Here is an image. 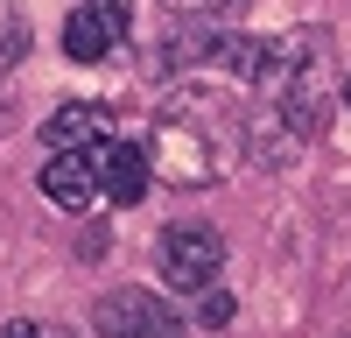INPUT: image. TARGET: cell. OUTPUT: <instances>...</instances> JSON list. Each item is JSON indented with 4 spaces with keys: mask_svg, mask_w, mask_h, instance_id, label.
<instances>
[{
    "mask_svg": "<svg viewBox=\"0 0 351 338\" xmlns=\"http://www.w3.org/2000/svg\"><path fill=\"white\" fill-rule=\"evenodd\" d=\"M225 134H232V113L211 92H183V99H169L155 148H162L176 183H211L218 162H225Z\"/></svg>",
    "mask_w": 351,
    "mask_h": 338,
    "instance_id": "obj_1",
    "label": "cell"
},
{
    "mask_svg": "<svg viewBox=\"0 0 351 338\" xmlns=\"http://www.w3.org/2000/svg\"><path fill=\"white\" fill-rule=\"evenodd\" d=\"M155 268L169 289H211L218 268H225V240L211 233V225H169V233L155 240Z\"/></svg>",
    "mask_w": 351,
    "mask_h": 338,
    "instance_id": "obj_2",
    "label": "cell"
},
{
    "mask_svg": "<svg viewBox=\"0 0 351 338\" xmlns=\"http://www.w3.org/2000/svg\"><path fill=\"white\" fill-rule=\"evenodd\" d=\"M92 324H99V338H183V317H176L169 296H155V289H112V296H99Z\"/></svg>",
    "mask_w": 351,
    "mask_h": 338,
    "instance_id": "obj_3",
    "label": "cell"
},
{
    "mask_svg": "<svg viewBox=\"0 0 351 338\" xmlns=\"http://www.w3.org/2000/svg\"><path fill=\"white\" fill-rule=\"evenodd\" d=\"M309 120H316V106H309V99L260 106V113H253V127H246V148H253V162H260V169H274V162H295V148H302Z\"/></svg>",
    "mask_w": 351,
    "mask_h": 338,
    "instance_id": "obj_4",
    "label": "cell"
},
{
    "mask_svg": "<svg viewBox=\"0 0 351 338\" xmlns=\"http://www.w3.org/2000/svg\"><path fill=\"white\" fill-rule=\"evenodd\" d=\"M43 197L56 212H92L99 205V162L84 155V148H49V162H43Z\"/></svg>",
    "mask_w": 351,
    "mask_h": 338,
    "instance_id": "obj_5",
    "label": "cell"
},
{
    "mask_svg": "<svg viewBox=\"0 0 351 338\" xmlns=\"http://www.w3.org/2000/svg\"><path fill=\"white\" fill-rule=\"evenodd\" d=\"M99 197H112V205H141L148 197V148H134V141H99Z\"/></svg>",
    "mask_w": 351,
    "mask_h": 338,
    "instance_id": "obj_6",
    "label": "cell"
},
{
    "mask_svg": "<svg viewBox=\"0 0 351 338\" xmlns=\"http://www.w3.org/2000/svg\"><path fill=\"white\" fill-rule=\"evenodd\" d=\"M112 134V113L106 106H56L49 113V120H43V141H49V148H99V141Z\"/></svg>",
    "mask_w": 351,
    "mask_h": 338,
    "instance_id": "obj_7",
    "label": "cell"
},
{
    "mask_svg": "<svg viewBox=\"0 0 351 338\" xmlns=\"http://www.w3.org/2000/svg\"><path fill=\"white\" fill-rule=\"evenodd\" d=\"M112 43H120V36H112V21L92 8V0H84V8L64 21V49L77 56V64H99V56H112Z\"/></svg>",
    "mask_w": 351,
    "mask_h": 338,
    "instance_id": "obj_8",
    "label": "cell"
},
{
    "mask_svg": "<svg viewBox=\"0 0 351 338\" xmlns=\"http://www.w3.org/2000/svg\"><path fill=\"white\" fill-rule=\"evenodd\" d=\"M21 49H28V21H21L14 0H0V64H14Z\"/></svg>",
    "mask_w": 351,
    "mask_h": 338,
    "instance_id": "obj_9",
    "label": "cell"
},
{
    "mask_svg": "<svg viewBox=\"0 0 351 338\" xmlns=\"http://www.w3.org/2000/svg\"><path fill=\"white\" fill-rule=\"evenodd\" d=\"M197 296H204V310H197V324H204V331H225L232 317H239V303H232L225 289H197Z\"/></svg>",
    "mask_w": 351,
    "mask_h": 338,
    "instance_id": "obj_10",
    "label": "cell"
},
{
    "mask_svg": "<svg viewBox=\"0 0 351 338\" xmlns=\"http://www.w3.org/2000/svg\"><path fill=\"white\" fill-rule=\"evenodd\" d=\"M0 338H64V331H49L36 317H14V324H0Z\"/></svg>",
    "mask_w": 351,
    "mask_h": 338,
    "instance_id": "obj_11",
    "label": "cell"
},
{
    "mask_svg": "<svg viewBox=\"0 0 351 338\" xmlns=\"http://www.w3.org/2000/svg\"><path fill=\"white\" fill-rule=\"evenodd\" d=\"M92 8H99V14L112 21V36H127V14H134V8H127V0H92Z\"/></svg>",
    "mask_w": 351,
    "mask_h": 338,
    "instance_id": "obj_12",
    "label": "cell"
},
{
    "mask_svg": "<svg viewBox=\"0 0 351 338\" xmlns=\"http://www.w3.org/2000/svg\"><path fill=\"white\" fill-rule=\"evenodd\" d=\"M344 106H351V78H344Z\"/></svg>",
    "mask_w": 351,
    "mask_h": 338,
    "instance_id": "obj_13",
    "label": "cell"
}]
</instances>
